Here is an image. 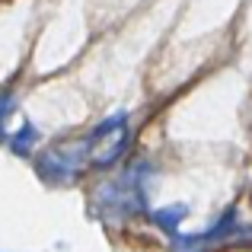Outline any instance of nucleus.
I'll return each instance as SVG.
<instances>
[{"label":"nucleus","instance_id":"nucleus-1","mask_svg":"<svg viewBox=\"0 0 252 252\" xmlns=\"http://www.w3.org/2000/svg\"><path fill=\"white\" fill-rule=\"evenodd\" d=\"M128 144H131L128 112H118V115L105 118L99 128H93V134L86 137V160H90L93 166H99V169L115 166V163L125 157Z\"/></svg>","mask_w":252,"mask_h":252},{"label":"nucleus","instance_id":"nucleus-2","mask_svg":"<svg viewBox=\"0 0 252 252\" xmlns=\"http://www.w3.org/2000/svg\"><path fill=\"white\" fill-rule=\"evenodd\" d=\"M83 160H86V144H61V147H51L48 154L38 157V172L45 179L64 182V179H74L80 172Z\"/></svg>","mask_w":252,"mask_h":252},{"label":"nucleus","instance_id":"nucleus-3","mask_svg":"<svg viewBox=\"0 0 252 252\" xmlns=\"http://www.w3.org/2000/svg\"><path fill=\"white\" fill-rule=\"evenodd\" d=\"M185 217H189V208H185V204H169V208L157 211L154 220H157V227H160V230H166L169 236H176L179 233V223H182Z\"/></svg>","mask_w":252,"mask_h":252},{"label":"nucleus","instance_id":"nucleus-4","mask_svg":"<svg viewBox=\"0 0 252 252\" xmlns=\"http://www.w3.org/2000/svg\"><path fill=\"white\" fill-rule=\"evenodd\" d=\"M35 141H38V131L32 128V125H23V128L10 137V147H13L16 157H29V150L35 147Z\"/></svg>","mask_w":252,"mask_h":252},{"label":"nucleus","instance_id":"nucleus-5","mask_svg":"<svg viewBox=\"0 0 252 252\" xmlns=\"http://www.w3.org/2000/svg\"><path fill=\"white\" fill-rule=\"evenodd\" d=\"M13 112V96H0V128H3L6 115Z\"/></svg>","mask_w":252,"mask_h":252}]
</instances>
